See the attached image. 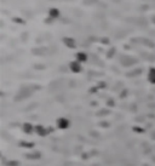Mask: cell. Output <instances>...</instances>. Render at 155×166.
<instances>
[{"label": "cell", "mask_w": 155, "mask_h": 166, "mask_svg": "<svg viewBox=\"0 0 155 166\" xmlns=\"http://www.w3.org/2000/svg\"><path fill=\"white\" fill-rule=\"evenodd\" d=\"M69 68H70V70L73 73H80L81 72V63L78 62L77 59H75V61H73V62L69 63Z\"/></svg>", "instance_id": "6da1fadb"}, {"label": "cell", "mask_w": 155, "mask_h": 166, "mask_svg": "<svg viewBox=\"0 0 155 166\" xmlns=\"http://www.w3.org/2000/svg\"><path fill=\"white\" fill-rule=\"evenodd\" d=\"M59 15H61V12H59L58 9H56V7H52V9H50V10H49V17H50V18H52V20L58 18V17H59Z\"/></svg>", "instance_id": "7a4b0ae2"}, {"label": "cell", "mask_w": 155, "mask_h": 166, "mask_svg": "<svg viewBox=\"0 0 155 166\" xmlns=\"http://www.w3.org/2000/svg\"><path fill=\"white\" fill-rule=\"evenodd\" d=\"M77 61L80 62V63H84L87 61V55L84 54V52H78L77 54Z\"/></svg>", "instance_id": "3957f363"}, {"label": "cell", "mask_w": 155, "mask_h": 166, "mask_svg": "<svg viewBox=\"0 0 155 166\" xmlns=\"http://www.w3.org/2000/svg\"><path fill=\"white\" fill-rule=\"evenodd\" d=\"M63 43L66 44V46L70 47V49L75 47V41H74V39H72V38H64V39H63Z\"/></svg>", "instance_id": "277c9868"}, {"label": "cell", "mask_w": 155, "mask_h": 166, "mask_svg": "<svg viewBox=\"0 0 155 166\" xmlns=\"http://www.w3.org/2000/svg\"><path fill=\"white\" fill-rule=\"evenodd\" d=\"M148 80L152 84H155V68H150L149 69V72H148Z\"/></svg>", "instance_id": "5b68a950"}]
</instances>
